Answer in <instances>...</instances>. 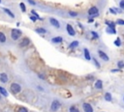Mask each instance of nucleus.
I'll use <instances>...</instances> for the list:
<instances>
[{
  "label": "nucleus",
  "instance_id": "f257e3e1",
  "mask_svg": "<svg viewBox=\"0 0 124 112\" xmlns=\"http://www.w3.org/2000/svg\"><path fill=\"white\" fill-rule=\"evenodd\" d=\"M21 90H22V87H21V85L19 83H18V82H12L10 84V91H11V93L13 95L19 94L21 92Z\"/></svg>",
  "mask_w": 124,
  "mask_h": 112
},
{
  "label": "nucleus",
  "instance_id": "6ab92c4d",
  "mask_svg": "<svg viewBox=\"0 0 124 112\" xmlns=\"http://www.w3.org/2000/svg\"><path fill=\"white\" fill-rule=\"evenodd\" d=\"M104 100H105L106 101H108V102L112 101V95L110 92H106V93L104 94Z\"/></svg>",
  "mask_w": 124,
  "mask_h": 112
},
{
  "label": "nucleus",
  "instance_id": "423d86ee",
  "mask_svg": "<svg viewBox=\"0 0 124 112\" xmlns=\"http://www.w3.org/2000/svg\"><path fill=\"white\" fill-rule=\"evenodd\" d=\"M48 21H49V23H51V25L54 28H57L59 29L61 27V24H60V21L58 19H56L55 17H49L48 18Z\"/></svg>",
  "mask_w": 124,
  "mask_h": 112
},
{
  "label": "nucleus",
  "instance_id": "c756f323",
  "mask_svg": "<svg viewBox=\"0 0 124 112\" xmlns=\"http://www.w3.org/2000/svg\"><path fill=\"white\" fill-rule=\"evenodd\" d=\"M19 8H20V10H21L22 13H25L26 12V6H25V4H24L23 2H20L19 3Z\"/></svg>",
  "mask_w": 124,
  "mask_h": 112
},
{
  "label": "nucleus",
  "instance_id": "a878e982",
  "mask_svg": "<svg viewBox=\"0 0 124 112\" xmlns=\"http://www.w3.org/2000/svg\"><path fill=\"white\" fill-rule=\"evenodd\" d=\"M113 43H114V46H115V47H117V48H120V47H121V44H122L120 38H119V37H118V38H116V39H115V41L113 42Z\"/></svg>",
  "mask_w": 124,
  "mask_h": 112
},
{
  "label": "nucleus",
  "instance_id": "ea45409f",
  "mask_svg": "<svg viewBox=\"0 0 124 112\" xmlns=\"http://www.w3.org/2000/svg\"><path fill=\"white\" fill-rule=\"evenodd\" d=\"M87 22H88V23H92V22H94V18H92V17L88 18L87 19Z\"/></svg>",
  "mask_w": 124,
  "mask_h": 112
},
{
  "label": "nucleus",
  "instance_id": "37998d69",
  "mask_svg": "<svg viewBox=\"0 0 124 112\" xmlns=\"http://www.w3.org/2000/svg\"><path fill=\"white\" fill-rule=\"evenodd\" d=\"M123 102H124V95H123Z\"/></svg>",
  "mask_w": 124,
  "mask_h": 112
},
{
  "label": "nucleus",
  "instance_id": "dca6fc26",
  "mask_svg": "<svg viewBox=\"0 0 124 112\" xmlns=\"http://www.w3.org/2000/svg\"><path fill=\"white\" fill-rule=\"evenodd\" d=\"M105 24L107 25V27L109 28H116V23L114 21H112V20H105Z\"/></svg>",
  "mask_w": 124,
  "mask_h": 112
},
{
  "label": "nucleus",
  "instance_id": "f03ea898",
  "mask_svg": "<svg viewBox=\"0 0 124 112\" xmlns=\"http://www.w3.org/2000/svg\"><path fill=\"white\" fill-rule=\"evenodd\" d=\"M10 36H11V39L13 41H18L22 36V31L19 30L18 28H13L11 30Z\"/></svg>",
  "mask_w": 124,
  "mask_h": 112
},
{
  "label": "nucleus",
  "instance_id": "f8f14e48",
  "mask_svg": "<svg viewBox=\"0 0 124 112\" xmlns=\"http://www.w3.org/2000/svg\"><path fill=\"white\" fill-rule=\"evenodd\" d=\"M80 46V42L79 41H73V42H71L70 43H69V46H68V49H75V48H77L78 47Z\"/></svg>",
  "mask_w": 124,
  "mask_h": 112
},
{
  "label": "nucleus",
  "instance_id": "f704fd0d",
  "mask_svg": "<svg viewBox=\"0 0 124 112\" xmlns=\"http://www.w3.org/2000/svg\"><path fill=\"white\" fill-rule=\"evenodd\" d=\"M27 2H28L30 5H32V6H36V5H37V2L35 1V0H27Z\"/></svg>",
  "mask_w": 124,
  "mask_h": 112
},
{
  "label": "nucleus",
  "instance_id": "2f4dec72",
  "mask_svg": "<svg viewBox=\"0 0 124 112\" xmlns=\"http://www.w3.org/2000/svg\"><path fill=\"white\" fill-rule=\"evenodd\" d=\"M118 6H119V8H120L122 11H124V0H119Z\"/></svg>",
  "mask_w": 124,
  "mask_h": 112
},
{
  "label": "nucleus",
  "instance_id": "9d476101",
  "mask_svg": "<svg viewBox=\"0 0 124 112\" xmlns=\"http://www.w3.org/2000/svg\"><path fill=\"white\" fill-rule=\"evenodd\" d=\"M9 81V76L6 73H0V82L3 83V84H6L8 83Z\"/></svg>",
  "mask_w": 124,
  "mask_h": 112
},
{
  "label": "nucleus",
  "instance_id": "1a4fd4ad",
  "mask_svg": "<svg viewBox=\"0 0 124 112\" xmlns=\"http://www.w3.org/2000/svg\"><path fill=\"white\" fill-rule=\"evenodd\" d=\"M98 56L100 57V59H102V60L105 61V62H109V61H110L109 55H108L105 51H103V50H101V49L98 50Z\"/></svg>",
  "mask_w": 124,
  "mask_h": 112
},
{
  "label": "nucleus",
  "instance_id": "aec40b11",
  "mask_svg": "<svg viewBox=\"0 0 124 112\" xmlns=\"http://www.w3.org/2000/svg\"><path fill=\"white\" fill-rule=\"evenodd\" d=\"M35 32L38 33V34H40V35H42V34L44 35V34H47V30L46 28H44V27H37L35 29Z\"/></svg>",
  "mask_w": 124,
  "mask_h": 112
},
{
  "label": "nucleus",
  "instance_id": "412c9836",
  "mask_svg": "<svg viewBox=\"0 0 124 112\" xmlns=\"http://www.w3.org/2000/svg\"><path fill=\"white\" fill-rule=\"evenodd\" d=\"M106 33H108V34H110V35H115V34H117V31H116V28H109V27H107L106 28Z\"/></svg>",
  "mask_w": 124,
  "mask_h": 112
},
{
  "label": "nucleus",
  "instance_id": "7ed1b4c3",
  "mask_svg": "<svg viewBox=\"0 0 124 112\" xmlns=\"http://www.w3.org/2000/svg\"><path fill=\"white\" fill-rule=\"evenodd\" d=\"M62 106V102L58 100H53L51 103V106H49V110L52 112H57Z\"/></svg>",
  "mask_w": 124,
  "mask_h": 112
},
{
  "label": "nucleus",
  "instance_id": "4be33fe9",
  "mask_svg": "<svg viewBox=\"0 0 124 112\" xmlns=\"http://www.w3.org/2000/svg\"><path fill=\"white\" fill-rule=\"evenodd\" d=\"M90 35H91V40H98L100 38L98 32H96V31H90Z\"/></svg>",
  "mask_w": 124,
  "mask_h": 112
},
{
  "label": "nucleus",
  "instance_id": "a19ab883",
  "mask_svg": "<svg viewBox=\"0 0 124 112\" xmlns=\"http://www.w3.org/2000/svg\"><path fill=\"white\" fill-rule=\"evenodd\" d=\"M78 25H79V27H80V28H82V29H83H83H84V27H83V24H82V23H81V22H78Z\"/></svg>",
  "mask_w": 124,
  "mask_h": 112
},
{
  "label": "nucleus",
  "instance_id": "6e6552de",
  "mask_svg": "<svg viewBox=\"0 0 124 112\" xmlns=\"http://www.w3.org/2000/svg\"><path fill=\"white\" fill-rule=\"evenodd\" d=\"M66 32L68 33L69 36L71 37H74V36H76V30L74 29V26L71 25L70 23L66 24Z\"/></svg>",
  "mask_w": 124,
  "mask_h": 112
},
{
  "label": "nucleus",
  "instance_id": "7c9ffc66",
  "mask_svg": "<svg viewBox=\"0 0 124 112\" xmlns=\"http://www.w3.org/2000/svg\"><path fill=\"white\" fill-rule=\"evenodd\" d=\"M116 25H124V19H121V18H118L116 21H115Z\"/></svg>",
  "mask_w": 124,
  "mask_h": 112
},
{
  "label": "nucleus",
  "instance_id": "2eb2a0df",
  "mask_svg": "<svg viewBox=\"0 0 124 112\" xmlns=\"http://www.w3.org/2000/svg\"><path fill=\"white\" fill-rule=\"evenodd\" d=\"M63 41H64V39L61 36H56V37H53L51 39V42L53 43H63Z\"/></svg>",
  "mask_w": 124,
  "mask_h": 112
},
{
  "label": "nucleus",
  "instance_id": "c03bdc74",
  "mask_svg": "<svg viewBox=\"0 0 124 112\" xmlns=\"http://www.w3.org/2000/svg\"><path fill=\"white\" fill-rule=\"evenodd\" d=\"M0 3H2V0H0Z\"/></svg>",
  "mask_w": 124,
  "mask_h": 112
},
{
  "label": "nucleus",
  "instance_id": "4c0bfd02",
  "mask_svg": "<svg viewBox=\"0 0 124 112\" xmlns=\"http://www.w3.org/2000/svg\"><path fill=\"white\" fill-rule=\"evenodd\" d=\"M111 72H112V73H120V72H122V71L119 70V69H112Z\"/></svg>",
  "mask_w": 124,
  "mask_h": 112
},
{
  "label": "nucleus",
  "instance_id": "f3484780",
  "mask_svg": "<svg viewBox=\"0 0 124 112\" xmlns=\"http://www.w3.org/2000/svg\"><path fill=\"white\" fill-rule=\"evenodd\" d=\"M7 43V36L3 31H0V43Z\"/></svg>",
  "mask_w": 124,
  "mask_h": 112
},
{
  "label": "nucleus",
  "instance_id": "58836bf2",
  "mask_svg": "<svg viewBox=\"0 0 124 112\" xmlns=\"http://www.w3.org/2000/svg\"><path fill=\"white\" fill-rule=\"evenodd\" d=\"M38 76H39V77H40L42 80H46V76H45L44 75H41V74H39V75H38Z\"/></svg>",
  "mask_w": 124,
  "mask_h": 112
},
{
  "label": "nucleus",
  "instance_id": "79ce46f5",
  "mask_svg": "<svg viewBox=\"0 0 124 112\" xmlns=\"http://www.w3.org/2000/svg\"><path fill=\"white\" fill-rule=\"evenodd\" d=\"M2 98H3V97L1 96V94H0V101H2Z\"/></svg>",
  "mask_w": 124,
  "mask_h": 112
},
{
  "label": "nucleus",
  "instance_id": "ddd939ff",
  "mask_svg": "<svg viewBox=\"0 0 124 112\" xmlns=\"http://www.w3.org/2000/svg\"><path fill=\"white\" fill-rule=\"evenodd\" d=\"M83 56H84V59L87 60V61H90V60L92 59L91 53H90V51L88 50V48H83Z\"/></svg>",
  "mask_w": 124,
  "mask_h": 112
},
{
  "label": "nucleus",
  "instance_id": "c85d7f7f",
  "mask_svg": "<svg viewBox=\"0 0 124 112\" xmlns=\"http://www.w3.org/2000/svg\"><path fill=\"white\" fill-rule=\"evenodd\" d=\"M116 65H117V69H119L121 71L124 69V61H118Z\"/></svg>",
  "mask_w": 124,
  "mask_h": 112
},
{
  "label": "nucleus",
  "instance_id": "b1692460",
  "mask_svg": "<svg viewBox=\"0 0 124 112\" xmlns=\"http://www.w3.org/2000/svg\"><path fill=\"white\" fill-rule=\"evenodd\" d=\"M68 15H69L71 17H77V16H79V13H78V12H75V11L69 10V11H68Z\"/></svg>",
  "mask_w": 124,
  "mask_h": 112
},
{
  "label": "nucleus",
  "instance_id": "5701e85b",
  "mask_svg": "<svg viewBox=\"0 0 124 112\" xmlns=\"http://www.w3.org/2000/svg\"><path fill=\"white\" fill-rule=\"evenodd\" d=\"M69 112H81V110L75 105V104H72L69 107Z\"/></svg>",
  "mask_w": 124,
  "mask_h": 112
},
{
  "label": "nucleus",
  "instance_id": "0eeeda50",
  "mask_svg": "<svg viewBox=\"0 0 124 112\" xmlns=\"http://www.w3.org/2000/svg\"><path fill=\"white\" fill-rule=\"evenodd\" d=\"M82 108L83 112H94V108L91 103L89 102H83L82 104Z\"/></svg>",
  "mask_w": 124,
  "mask_h": 112
},
{
  "label": "nucleus",
  "instance_id": "bb28decb",
  "mask_svg": "<svg viewBox=\"0 0 124 112\" xmlns=\"http://www.w3.org/2000/svg\"><path fill=\"white\" fill-rule=\"evenodd\" d=\"M92 60H93V62H94V65H95L96 68H97V69H100V68H101V64H100V62H99L95 57H93Z\"/></svg>",
  "mask_w": 124,
  "mask_h": 112
},
{
  "label": "nucleus",
  "instance_id": "9b49d317",
  "mask_svg": "<svg viewBox=\"0 0 124 112\" xmlns=\"http://www.w3.org/2000/svg\"><path fill=\"white\" fill-rule=\"evenodd\" d=\"M104 87V83H103V80L101 79H97L94 83V88L96 89V90H102Z\"/></svg>",
  "mask_w": 124,
  "mask_h": 112
},
{
  "label": "nucleus",
  "instance_id": "a211bd4d",
  "mask_svg": "<svg viewBox=\"0 0 124 112\" xmlns=\"http://www.w3.org/2000/svg\"><path fill=\"white\" fill-rule=\"evenodd\" d=\"M0 94H1L2 97H5V98H7L9 96V92L7 91V89L5 87H3V86H0Z\"/></svg>",
  "mask_w": 124,
  "mask_h": 112
},
{
  "label": "nucleus",
  "instance_id": "cd10ccee",
  "mask_svg": "<svg viewBox=\"0 0 124 112\" xmlns=\"http://www.w3.org/2000/svg\"><path fill=\"white\" fill-rule=\"evenodd\" d=\"M18 112H30L29 109L25 106H19L18 109Z\"/></svg>",
  "mask_w": 124,
  "mask_h": 112
},
{
  "label": "nucleus",
  "instance_id": "393cba45",
  "mask_svg": "<svg viewBox=\"0 0 124 112\" xmlns=\"http://www.w3.org/2000/svg\"><path fill=\"white\" fill-rule=\"evenodd\" d=\"M31 15H32V16H34L35 17H37V19H38V20H43V19H44V18H42V17L39 16V14H38L35 10H31Z\"/></svg>",
  "mask_w": 124,
  "mask_h": 112
},
{
  "label": "nucleus",
  "instance_id": "20e7f679",
  "mask_svg": "<svg viewBox=\"0 0 124 112\" xmlns=\"http://www.w3.org/2000/svg\"><path fill=\"white\" fill-rule=\"evenodd\" d=\"M87 14H88V16L92 17V18H95L97 16H99V15H100V12H99V8L96 7V6H92L88 9L87 11Z\"/></svg>",
  "mask_w": 124,
  "mask_h": 112
},
{
  "label": "nucleus",
  "instance_id": "4468645a",
  "mask_svg": "<svg viewBox=\"0 0 124 112\" xmlns=\"http://www.w3.org/2000/svg\"><path fill=\"white\" fill-rule=\"evenodd\" d=\"M2 10H3V12L8 16H10L11 18H15L16 17V16H15V14L12 12V10H10L9 8H5V7H3L2 8Z\"/></svg>",
  "mask_w": 124,
  "mask_h": 112
},
{
  "label": "nucleus",
  "instance_id": "a18cd8bd",
  "mask_svg": "<svg viewBox=\"0 0 124 112\" xmlns=\"http://www.w3.org/2000/svg\"><path fill=\"white\" fill-rule=\"evenodd\" d=\"M3 112H6V111H3Z\"/></svg>",
  "mask_w": 124,
  "mask_h": 112
},
{
  "label": "nucleus",
  "instance_id": "39448f33",
  "mask_svg": "<svg viewBox=\"0 0 124 112\" xmlns=\"http://www.w3.org/2000/svg\"><path fill=\"white\" fill-rule=\"evenodd\" d=\"M30 43H31L30 39L27 38V37H24V38H22V39L20 40V42H19V43H18V47H19L20 48H27Z\"/></svg>",
  "mask_w": 124,
  "mask_h": 112
},
{
  "label": "nucleus",
  "instance_id": "c9c22d12",
  "mask_svg": "<svg viewBox=\"0 0 124 112\" xmlns=\"http://www.w3.org/2000/svg\"><path fill=\"white\" fill-rule=\"evenodd\" d=\"M36 89H37V90H39L40 92H44V91H45V89H44L42 86H40V85H37V86H36Z\"/></svg>",
  "mask_w": 124,
  "mask_h": 112
},
{
  "label": "nucleus",
  "instance_id": "473e14b6",
  "mask_svg": "<svg viewBox=\"0 0 124 112\" xmlns=\"http://www.w3.org/2000/svg\"><path fill=\"white\" fill-rule=\"evenodd\" d=\"M109 12H110V13H111L112 15H114V16H115V15H117V13L115 12V10H114V8H112V7L109 9Z\"/></svg>",
  "mask_w": 124,
  "mask_h": 112
},
{
  "label": "nucleus",
  "instance_id": "72a5a7b5",
  "mask_svg": "<svg viewBox=\"0 0 124 112\" xmlns=\"http://www.w3.org/2000/svg\"><path fill=\"white\" fill-rule=\"evenodd\" d=\"M29 19H30L32 22H36V21L38 20V19H37V17H35V16H32V15H30V16H29Z\"/></svg>",
  "mask_w": 124,
  "mask_h": 112
},
{
  "label": "nucleus",
  "instance_id": "e433bc0d",
  "mask_svg": "<svg viewBox=\"0 0 124 112\" xmlns=\"http://www.w3.org/2000/svg\"><path fill=\"white\" fill-rule=\"evenodd\" d=\"M114 8V10H115V12L117 13V14H122L123 13V11L120 9V8H115V7H113Z\"/></svg>",
  "mask_w": 124,
  "mask_h": 112
}]
</instances>
